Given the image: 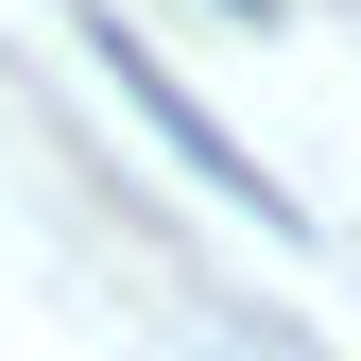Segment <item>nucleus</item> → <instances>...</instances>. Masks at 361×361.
<instances>
[{
    "instance_id": "nucleus-1",
    "label": "nucleus",
    "mask_w": 361,
    "mask_h": 361,
    "mask_svg": "<svg viewBox=\"0 0 361 361\" xmlns=\"http://www.w3.org/2000/svg\"><path fill=\"white\" fill-rule=\"evenodd\" d=\"M121 86H138V121H155V138H172V155H190V172H207V190H241L258 224H276V172H258L241 138H224V121H207V104H190V86H172L155 52H121Z\"/></svg>"
}]
</instances>
